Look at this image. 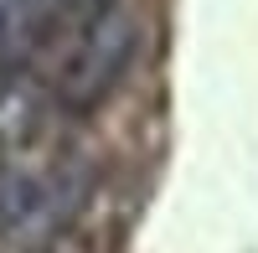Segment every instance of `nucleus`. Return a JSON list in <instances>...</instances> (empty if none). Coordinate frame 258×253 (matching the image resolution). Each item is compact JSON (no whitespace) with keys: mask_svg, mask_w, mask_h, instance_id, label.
Listing matches in <instances>:
<instances>
[{"mask_svg":"<svg viewBox=\"0 0 258 253\" xmlns=\"http://www.w3.org/2000/svg\"><path fill=\"white\" fill-rule=\"evenodd\" d=\"M135 47H140L135 11L119 6V0L98 6L88 16V26H83V36H78V52L68 57V68H62V78H57V103L73 109V114L98 109V103L119 88Z\"/></svg>","mask_w":258,"mask_h":253,"instance_id":"nucleus-1","label":"nucleus"},{"mask_svg":"<svg viewBox=\"0 0 258 253\" xmlns=\"http://www.w3.org/2000/svg\"><path fill=\"white\" fill-rule=\"evenodd\" d=\"M41 124V93L26 78H0V145H26Z\"/></svg>","mask_w":258,"mask_h":253,"instance_id":"nucleus-2","label":"nucleus"},{"mask_svg":"<svg viewBox=\"0 0 258 253\" xmlns=\"http://www.w3.org/2000/svg\"><path fill=\"white\" fill-rule=\"evenodd\" d=\"M41 222V181L21 171H0V227L6 233H36Z\"/></svg>","mask_w":258,"mask_h":253,"instance_id":"nucleus-3","label":"nucleus"},{"mask_svg":"<svg viewBox=\"0 0 258 253\" xmlns=\"http://www.w3.org/2000/svg\"><path fill=\"white\" fill-rule=\"evenodd\" d=\"M62 6H73V0H21L16 16H52V11H62Z\"/></svg>","mask_w":258,"mask_h":253,"instance_id":"nucleus-4","label":"nucleus"}]
</instances>
